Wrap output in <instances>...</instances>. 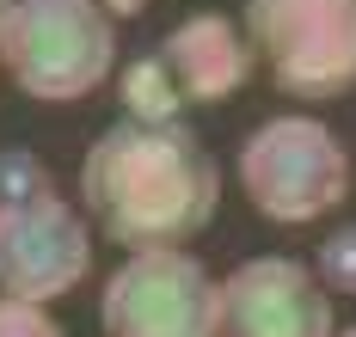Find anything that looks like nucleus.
<instances>
[{"label": "nucleus", "instance_id": "f03ea898", "mask_svg": "<svg viewBox=\"0 0 356 337\" xmlns=\"http://www.w3.org/2000/svg\"><path fill=\"white\" fill-rule=\"evenodd\" d=\"M0 62L19 92L68 105L111 80L117 25L99 0H13L0 25Z\"/></svg>", "mask_w": 356, "mask_h": 337}, {"label": "nucleus", "instance_id": "9d476101", "mask_svg": "<svg viewBox=\"0 0 356 337\" xmlns=\"http://www.w3.org/2000/svg\"><path fill=\"white\" fill-rule=\"evenodd\" d=\"M314 282L320 288H338V295H356V227H338L325 233V245L314 252Z\"/></svg>", "mask_w": 356, "mask_h": 337}, {"label": "nucleus", "instance_id": "ddd939ff", "mask_svg": "<svg viewBox=\"0 0 356 337\" xmlns=\"http://www.w3.org/2000/svg\"><path fill=\"white\" fill-rule=\"evenodd\" d=\"M105 12H142V0H99Z\"/></svg>", "mask_w": 356, "mask_h": 337}, {"label": "nucleus", "instance_id": "7ed1b4c3", "mask_svg": "<svg viewBox=\"0 0 356 337\" xmlns=\"http://www.w3.org/2000/svg\"><path fill=\"white\" fill-rule=\"evenodd\" d=\"M240 37L289 98L356 92V0H246Z\"/></svg>", "mask_w": 356, "mask_h": 337}, {"label": "nucleus", "instance_id": "6e6552de", "mask_svg": "<svg viewBox=\"0 0 356 337\" xmlns=\"http://www.w3.org/2000/svg\"><path fill=\"white\" fill-rule=\"evenodd\" d=\"M154 55H160V68L184 105H215L252 80V49L227 12H191L184 25H172L160 37Z\"/></svg>", "mask_w": 356, "mask_h": 337}, {"label": "nucleus", "instance_id": "f257e3e1", "mask_svg": "<svg viewBox=\"0 0 356 337\" xmlns=\"http://www.w3.org/2000/svg\"><path fill=\"white\" fill-rule=\"evenodd\" d=\"M80 202L123 252H184L215 221L221 172L184 123H111L80 159Z\"/></svg>", "mask_w": 356, "mask_h": 337}, {"label": "nucleus", "instance_id": "f8f14e48", "mask_svg": "<svg viewBox=\"0 0 356 337\" xmlns=\"http://www.w3.org/2000/svg\"><path fill=\"white\" fill-rule=\"evenodd\" d=\"M0 337H68V331L31 300H0Z\"/></svg>", "mask_w": 356, "mask_h": 337}, {"label": "nucleus", "instance_id": "2eb2a0df", "mask_svg": "<svg viewBox=\"0 0 356 337\" xmlns=\"http://www.w3.org/2000/svg\"><path fill=\"white\" fill-rule=\"evenodd\" d=\"M332 337H356V325H350V331H332Z\"/></svg>", "mask_w": 356, "mask_h": 337}, {"label": "nucleus", "instance_id": "20e7f679", "mask_svg": "<svg viewBox=\"0 0 356 337\" xmlns=\"http://www.w3.org/2000/svg\"><path fill=\"white\" fill-rule=\"evenodd\" d=\"M240 190L277 227H307L350 196V153L320 116H270L240 141Z\"/></svg>", "mask_w": 356, "mask_h": 337}, {"label": "nucleus", "instance_id": "1a4fd4ad", "mask_svg": "<svg viewBox=\"0 0 356 337\" xmlns=\"http://www.w3.org/2000/svg\"><path fill=\"white\" fill-rule=\"evenodd\" d=\"M117 98H123L129 123H178V111H184V98H178V86L166 80V68H160L154 49L136 55V62L117 74Z\"/></svg>", "mask_w": 356, "mask_h": 337}, {"label": "nucleus", "instance_id": "4468645a", "mask_svg": "<svg viewBox=\"0 0 356 337\" xmlns=\"http://www.w3.org/2000/svg\"><path fill=\"white\" fill-rule=\"evenodd\" d=\"M6 12H13V0H0V25H6Z\"/></svg>", "mask_w": 356, "mask_h": 337}, {"label": "nucleus", "instance_id": "39448f33", "mask_svg": "<svg viewBox=\"0 0 356 337\" xmlns=\"http://www.w3.org/2000/svg\"><path fill=\"white\" fill-rule=\"evenodd\" d=\"M221 282L184 252H136L99 295L105 337H215Z\"/></svg>", "mask_w": 356, "mask_h": 337}, {"label": "nucleus", "instance_id": "0eeeda50", "mask_svg": "<svg viewBox=\"0 0 356 337\" xmlns=\"http://www.w3.org/2000/svg\"><path fill=\"white\" fill-rule=\"evenodd\" d=\"M332 300L295 258H246L221 282L215 337H332Z\"/></svg>", "mask_w": 356, "mask_h": 337}, {"label": "nucleus", "instance_id": "423d86ee", "mask_svg": "<svg viewBox=\"0 0 356 337\" xmlns=\"http://www.w3.org/2000/svg\"><path fill=\"white\" fill-rule=\"evenodd\" d=\"M86 270H92V233L56 184L0 202V300L43 306L68 295Z\"/></svg>", "mask_w": 356, "mask_h": 337}, {"label": "nucleus", "instance_id": "9b49d317", "mask_svg": "<svg viewBox=\"0 0 356 337\" xmlns=\"http://www.w3.org/2000/svg\"><path fill=\"white\" fill-rule=\"evenodd\" d=\"M31 190H49V172H43V159L25 148L0 153V202H13V196H31Z\"/></svg>", "mask_w": 356, "mask_h": 337}]
</instances>
